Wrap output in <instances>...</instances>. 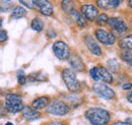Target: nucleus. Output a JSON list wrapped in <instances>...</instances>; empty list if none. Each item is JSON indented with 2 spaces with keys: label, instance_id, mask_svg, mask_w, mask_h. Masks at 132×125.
Segmentation results:
<instances>
[{
  "label": "nucleus",
  "instance_id": "nucleus-18",
  "mask_svg": "<svg viewBox=\"0 0 132 125\" xmlns=\"http://www.w3.org/2000/svg\"><path fill=\"white\" fill-rule=\"evenodd\" d=\"M118 46L120 49H132V34L122 36L118 41Z\"/></svg>",
  "mask_w": 132,
  "mask_h": 125
},
{
  "label": "nucleus",
  "instance_id": "nucleus-10",
  "mask_svg": "<svg viewBox=\"0 0 132 125\" xmlns=\"http://www.w3.org/2000/svg\"><path fill=\"white\" fill-rule=\"evenodd\" d=\"M84 44H85L86 48L88 49V51L92 54H94L95 56H98V57L102 56V54H103L102 48H101V46H100L99 43H98V41L95 39L94 36H92V35L85 36V38H84Z\"/></svg>",
  "mask_w": 132,
  "mask_h": 125
},
{
  "label": "nucleus",
  "instance_id": "nucleus-19",
  "mask_svg": "<svg viewBox=\"0 0 132 125\" xmlns=\"http://www.w3.org/2000/svg\"><path fill=\"white\" fill-rule=\"evenodd\" d=\"M120 59L126 64H131L132 63V49H120L119 53Z\"/></svg>",
  "mask_w": 132,
  "mask_h": 125
},
{
  "label": "nucleus",
  "instance_id": "nucleus-16",
  "mask_svg": "<svg viewBox=\"0 0 132 125\" xmlns=\"http://www.w3.org/2000/svg\"><path fill=\"white\" fill-rule=\"evenodd\" d=\"M99 74H100V80H102V82L107 83V84H111V83L114 82L113 74L108 70L107 67H105V66H99Z\"/></svg>",
  "mask_w": 132,
  "mask_h": 125
},
{
  "label": "nucleus",
  "instance_id": "nucleus-15",
  "mask_svg": "<svg viewBox=\"0 0 132 125\" xmlns=\"http://www.w3.org/2000/svg\"><path fill=\"white\" fill-rule=\"evenodd\" d=\"M50 103V98L48 96H41L37 99H35L32 102V108L36 111H40L42 109L47 108Z\"/></svg>",
  "mask_w": 132,
  "mask_h": 125
},
{
  "label": "nucleus",
  "instance_id": "nucleus-35",
  "mask_svg": "<svg viewBox=\"0 0 132 125\" xmlns=\"http://www.w3.org/2000/svg\"><path fill=\"white\" fill-rule=\"evenodd\" d=\"M126 4H127V7L132 10V0H126Z\"/></svg>",
  "mask_w": 132,
  "mask_h": 125
},
{
  "label": "nucleus",
  "instance_id": "nucleus-34",
  "mask_svg": "<svg viewBox=\"0 0 132 125\" xmlns=\"http://www.w3.org/2000/svg\"><path fill=\"white\" fill-rule=\"evenodd\" d=\"M47 125H67V124L64 123V122H62V121H52V122L48 123Z\"/></svg>",
  "mask_w": 132,
  "mask_h": 125
},
{
  "label": "nucleus",
  "instance_id": "nucleus-29",
  "mask_svg": "<svg viewBox=\"0 0 132 125\" xmlns=\"http://www.w3.org/2000/svg\"><path fill=\"white\" fill-rule=\"evenodd\" d=\"M122 90H123V91H126V92L131 91L132 90V82L131 81H127V82L122 83Z\"/></svg>",
  "mask_w": 132,
  "mask_h": 125
},
{
  "label": "nucleus",
  "instance_id": "nucleus-22",
  "mask_svg": "<svg viewBox=\"0 0 132 125\" xmlns=\"http://www.w3.org/2000/svg\"><path fill=\"white\" fill-rule=\"evenodd\" d=\"M44 27H45V24H44V21L40 17H35L32 20V22H31V28L35 32H38V33L43 31Z\"/></svg>",
  "mask_w": 132,
  "mask_h": 125
},
{
  "label": "nucleus",
  "instance_id": "nucleus-31",
  "mask_svg": "<svg viewBox=\"0 0 132 125\" xmlns=\"http://www.w3.org/2000/svg\"><path fill=\"white\" fill-rule=\"evenodd\" d=\"M47 36L49 37L50 39H53V38H56L57 34H56V32H54L53 30H49V31L47 32Z\"/></svg>",
  "mask_w": 132,
  "mask_h": 125
},
{
  "label": "nucleus",
  "instance_id": "nucleus-13",
  "mask_svg": "<svg viewBox=\"0 0 132 125\" xmlns=\"http://www.w3.org/2000/svg\"><path fill=\"white\" fill-rule=\"evenodd\" d=\"M122 0H96V5L102 10H115L120 7Z\"/></svg>",
  "mask_w": 132,
  "mask_h": 125
},
{
  "label": "nucleus",
  "instance_id": "nucleus-38",
  "mask_svg": "<svg viewBox=\"0 0 132 125\" xmlns=\"http://www.w3.org/2000/svg\"><path fill=\"white\" fill-rule=\"evenodd\" d=\"M1 26H2V18L0 17V28H1Z\"/></svg>",
  "mask_w": 132,
  "mask_h": 125
},
{
  "label": "nucleus",
  "instance_id": "nucleus-8",
  "mask_svg": "<svg viewBox=\"0 0 132 125\" xmlns=\"http://www.w3.org/2000/svg\"><path fill=\"white\" fill-rule=\"evenodd\" d=\"M52 50H53V53L54 55L59 59V60H68L70 54H71V51H70V48L68 46V44L65 43L64 41H56L53 46H52Z\"/></svg>",
  "mask_w": 132,
  "mask_h": 125
},
{
  "label": "nucleus",
  "instance_id": "nucleus-30",
  "mask_svg": "<svg viewBox=\"0 0 132 125\" xmlns=\"http://www.w3.org/2000/svg\"><path fill=\"white\" fill-rule=\"evenodd\" d=\"M7 33L6 31H4V30H1L0 31V43H3V42H5L6 40H7Z\"/></svg>",
  "mask_w": 132,
  "mask_h": 125
},
{
  "label": "nucleus",
  "instance_id": "nucleus-33",
  "mask_svg": "<svg viewBox=\"0 0 132 125\" xmlns=\"http://www.w3.org/2000/svg\"><path fill=\"white\" fill-rule=\"evenodd\" d=\"M112 125H131V124L129 122H127V121H116Z\"/></svg>",
  "mask_w": 132,
  "mask_h": 125
},
{
  "label": "nucleus",
  "instance_id": "nucleus-23",
  "mask_svg": "<svg viewBox=\"0 0 132 125\" xmlns=\"http://www.w3.org/2000/svg\"><path fill=\"white\" fill-rule=\"evenodd\" d=\"M27 15V10L26 8H23L22 6H16L14 7V9L12 10V14L11 17L13 19H19V18H22Z\"/></svg>",
  "mask_w": 132,
  "mask_h": 125
},
{
  "label": "nucleus",
  "instance_id": "nucleus-20",
  "mask_svg": "<svg viewBox=\"0 0 132 125\" xmlns=\"http://www.w3.org/2000/svg\"><path fill=\"white\" fill-rule=\"evenodd\" d=\"M60 6L64 13L69 14L71 12V10L75 8V2H74V0H61Z\"/></svg>",
  "mask_w": 132,
  "mask_h": 125
},
{
  "label": "nucleus",
  "instance_id": "nucleus-32",
  "mask_svg": "<svg viewBox=\"0 0 132 125\" xmlns=\"http://www.w3.org/2000/svg\"><path fill=\"white\" fill-rule=\"evenodd\" d=\"M126 100L132 104V90L131 91H129V92H127V94H126Z\"/></svg>",
  "mask_w": 132,
  "mask_h": 125
},
{
  "label": "nucleus",
  "instance_id": "nucleus-21",
  "mask_svg": "<svg viewBox=\"0 0 132 125\" xmlns=\"http://www.w3.org/2000/svg\"><path fill=\"white\" fill-rule=\"evenodd\" d=\"M107 66H108V70L111 73H119L121 70V64L115 58L109 59L107 61Z\"/></svg>",
  "mask_w": 132,
  "mask_h": 125
},
{
  "label": "nucleus",
  "instance_id": "nucleus-37",
  "mask_svg": "<svg viewBox=\"0 0 132 125\" xmlns=\"http://www.w3.org/2000/svg\"><path fill=\"white\" fill-rule=\"evenodd\" d=\"M5 125H13V123H11V122H7Z\"/></svg>",
  "mask_w": 132,
  "mask_h": 125
},
{
  "label": "nucleus",
  "instance_id": "nucleus-9",
  "mask_svg": "<svg viewBox=\"0 0 132 125\" xmlns=\"http://www.w3.org/2000/svg\"><path fill=\"white\" fill-rule=\"evenodd\" d=\"M79 11L82 14L83 17L86 19V21H89V22H94L100 13V9L94 3H83V4H81Z\"/></svg>",
  "mask_w": 132,
  "mask_h": 125
},
{
  "label": "nucleus",
  "instance_id": "nucleus-17",
  "mask_svg": "<svg viewBox=\"0 0 132 125\" xmlns=\"http://www.w3.org/2000/svg\"><path fill=\"white\" fill-rule=\"evenodd\" d=\"M22 117L24 118V119H27V120H31V121H33V120H38L40 117H41V114L38 112V111H36V110H34L32 107H30V106H26V107H23V109H22Z\"/></svg>",
  "mask_w": 132,
  "mask_h": 125
},
{
  "label": "nucleus",
  "instance_id": "nucleus-40",
  "mask_svg": "<svg viewBox=\"0 0 132 125\" xmlns=\"http://www.w3.org/2000/svg\"><path fill=\"white\" fill-rule=\"evenodd\" d=\"M7 1H10V0H7Z\"/></svg>",
  "mask_w": 132,
  "mask_h": 125
},
{
  "label": "nucleus",
  "instance_id": "nucleus-3",
  "mask_svg": "<svg viewBox=\"0 0 132 125\" xmlns=\"http://www.w3.org/2000/svg\"><path fill=\"white\" fill-rule=\"evenodd\" d=\"M109 28L111 29V32L115 35L116 37L118 36H124L126 33L129 31V26L128 24L120 16H112L109 17L108 25Z\"/></svg>",
  "mask_w": 132,
  "mask_h": 125
},
{
  "label": "nucleus",
  "instance_id": "nucleus-12",
  "mask_svg": "<svg viewBox=\"0 0 132 125\" xmlns=\"http://www.w3.org/2000/svg\"><path fill=\"white\" fill-rule=\"evenodd\" d=\"M68 62L71 66V69L74 71H78V72H82L85 70V64L82 61L81 57L76 54V53H71L69 58H68Z\"/></svg>",
  "mask_w": 132,
  "mask_h": 125
},
{
  "label": "nucleus",
  "instance_id": "nucleus-7",
  "mask_svg": "<svg viewBox=\"0 0 132 125\" xmlns=\"http://www.w3.org/2000/svg\"><path fill=\"white\" fill-rule=\"evenodd\" d=\"M93 91L96 95H98L102 99L105 100H114L116 98V93L115 91L110 88L107 83L104 82H96L93 85Z\"/></svg>",
  "mask_w": 132,
  "mask_h": 125
},
{
  "label": "nucleus",
  "instance_id": "nucleus-25",
  "mask_svg": "<svg viewBox=\"0 0 132 125\" xmlns=\"http://www.w3.org/2000/svg\"><path fill=\"white\" fill-rule=\"evenodd\" d=\"M46 79H47V76L45 74H43L42 72H35L29 76L30 81H44Z\"/></svg>",
  "mask_w": 132,
  "mask_h": 125
},
{
  "label": "nucleus",
  "instance_id": "nucleus-6",
  "mask_svg": "<svg viewBox=\"0 0 132 125\" xmlns=\"http://www.w3.org/2000/svg\"><path fill=\"white\" fill-rule=\"evenodd\" d=\"M95 39L104 46H113L117 42V37L115 35L105 29L95 30Z\"/></svg>",
  "mask_w": 132,
  "mask_h": 125
},
{
  "label": "nucleus",
  "instance_id": "nucleus-2",
  "mask_svg": "<svg viewBox=\"0 0 132 125\" xmlns=\"http://www.w3.org/2000/svg\"><path fill=\"white\" fill-rule=\"evenodd\" d=\"M62 79L65 83L66 88L71 93H77L80 91L81 85L79 80L76 77V73L71 68H64L61 72Z\"/></svg>",
  "mask_w": 132,
  "mask_h": 125
},
{
  "label": "nucleus",
  "instance_id": "nucleus-4",
  "mask_svg": "<svg viewBox=\"0 0 132 125\" xmlns=\"http://www.w3.org/2000/svg\"><path fill=\"white\" fill-rule=\"evenodd\" d=\"M5 107L6 110L12 114H16L18 112L22 111L23 104L21 96L17 94H8L5 97Z\"/></svg>",
  "mask_w": 132,
  "mask_h": 125
},
{
  "label": "nucleus",
  "instance_id": "nucleus-26",
  "mask_svg": "<svg viewBox=\"0 0 132 125\" xmlns=\"http://www.w3.org/2000/svg\"><path fill=\"white\" fill-rule=\"evenodd\" d=\"M89 75L93 80H95L96 82L100 81V74H99V66H94L89 69Z\"/></svg>",
  "mask_w": 132,
  "mask_h": 125
},
{
  "label": "nucleus",
  "instance_id": "nucleus-14",
  "mask_svg": "<svg viewBox=\"0 0 132 125\" xmlns=\"http://www.w3.org/2000/svg\"><path fill=\"white\" fill-rule=\"evenodd\" d=\"M69 15L71 16V18L74 20V22H75L80 29H84V28L87 27V21H86V19L83 17L82 14L80 13V11H79L78 9H76V8L72 9L71 12L69 13Z\"/></svg>",
  "mask_w": 132,
  "mask_h": 125
},
{
  "label": "nucleus",
  "instance_id": "nucleus-5",
  "mask_svg": "<svg viewBox=\"0 0 132 125\" xmlns=\"http://www.w3.org/2000/svg\"><path fill=\"white\" fill-rule=\"evenodd\" d=\"M70 109V106L61 100H54L47 106V112L54 116H64L69 113Z\"/></svg>",
  "mask_w": 132,
  "mask_h": 125
},
{
  "label": "nucleus",
  "instance_id": "nucleus-39",
  "mask_svg": "<svg viewBox=\"0 0 132 125\" xmlns=\"http://www.w3.org/2000/svg\"><path fill=\"white\" fill-rule=\"evenodd\" d=\"M128 66H129V68H131V70H132V63H131V64H129Z\"/></svg>",
  "mask_w": 132,
  "mask_h": 125
},
{
  "label": "nucleus",
  "instance_id": "nucleus-24",
  "mask_svg": "<svg viewBox=\"0 0 132 125\" xmlns=\"http://www.w3.org/2000/svg\"><path fill=\"white\" fill-rule=\"evenodd\" d=\"M108 20H109V15L107 13L103 12V13H99V15L97 16L95 22L99 27H105V26L108 25Z\"/></svg>",
  "mask_w": 132,
  "mask_h": 125
},
{
  "label": "nucleus",
  "instance_id": "nucleus-36",
  "mask_svg": "<svg viewBox=\"0 0 132 125\" xmlns=\"http://www.w3.org/2000/svg\"><path fill=\"white\" fill-rule=\"evenodd\" d=\"M126 121H127V122H129V123L132 125V119L131 118H127V119H126Z\"/></svg>",
  "mask_w": 132,
  "mask_h": 125
},
{
  "label": "nucleus",
  "instance_id": "nucleus-11",
  "mask_svg": "<svg viewBox=\"0 0 132 125\" xmlns=\"http://www.w3.org/2000/svg\"><path fill=\"white\" fill-rule=\"evenodd\" d=\"M36 7L44 16H51L54 14V5L50 0H36Z\"/></svg>",
  "mask_w": 132,
  "mask_h": 125
},
{
  "label": "nucleus",
  "instance_id": "nucleus-1",
  "mask_svg": "<svg viewBox=\"0 0 132 125\" xmlns=\"http://www.w3.org/2000/svg\"><path fill=\"white\" fill-rule=\"evenodd\" d=\"M84 117L92 125H107L111 120V113L104 108L94 107L85 111Z\"/></svg>",
  "mask_w": 132,
  "mask_h": 125
},
{
  "label": "nucleus",
  "instance_id": "nucleus-27",
  "mask_svg": "<svg viewBox=\"0 0 132 125\" xmlns=\"http://www.w3.org/2000/svg\"><path fill=\"white\" fill-rule=\"evenodd\" d=\"M23 6H26L29 9L36 8V0H18Z\"/></svg>",
  "mask_w": 132,
  "mask_h": 125
},
{
  "label": "nucleus",
  "instance_id": "nucleus-28",
  "mask_svg": "<svg viewBox=\"0 0 132 125\" xmlns=\"http://www.w3.org/2000/svg\"><path fill=\"white\" fill-rule=\"evenodd\" d=\"M17 80H18V83L20 85H24L27 83L28 77L26 76V74H24V72L22 70H19L18 71V73H17Z\"/></svg>",
  "mask_w": 132,
  "mask_h": 125
}]
</instances>
